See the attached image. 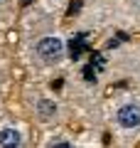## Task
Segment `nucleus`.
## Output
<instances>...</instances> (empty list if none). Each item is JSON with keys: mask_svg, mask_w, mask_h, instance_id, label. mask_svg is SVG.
I'll return each mask as SVG.
<instances>
[{"mask_svg": "<svg viewBox=\"0 0 140 148\" xmlns=\"http://www.w3.org/2000/svg\"><path fill=\"white\" fill-rule=\"evenodd\" d=\"M7 5V0H0V10H3V8H5Z\"/></svg>", "mask_w": 140, "mask_h": 148, "instance_id": "6", "label": "nucleus"}, {"mask_svg": "<svg viewBox=\"0 0 140 148\" xmlns=\"http://www.w3.org/2000/svg\"><path fill=\"white\" fill-rule=\"evenodd\" d=\"M35 57L42 64H59L67 57V40L59 32H44L35 40Z\"/></svg>", "mask_w": 140, "mask_h": 148, "instance_id": "1", "label": "nucleus"}, {"mask_svg": "<svg viewBox=\"0 0 140 148\" xmlns=\"http://www.w3.org/2000/svg\"><path fill=\"white\" fill-rule=\"evenodd\" d=\"M32 114H35L37 123L54 126L62 119V104L52 94H35V99H32Z\"/></svg>", "mask_w": 140, "mask_h": 148, "instance_id": "3", "label": "nucleus"}, {"mask_svg": "<svg viewBox=\"0 0 140 148\" xmlns=\"http://www.w3.org/2000/svg\"><path fill=\"white\" fill-rule=\"evenodd\" d=\"M27 143L25 131L15 123H0V148H22Z\"/></svg>", "mask_w": 140, "mask_h": 148, "instance_id": "4", "label": "nucleus"}, {"mask_svg": "<svg viewBox=\"0 0 140 148\" xmlns=\"http://www.w3.org/2000/svg\"><path fill=\"white\" fill-rule=\"evenodd\" d=\"M44 146H49V148H52V146H67V148H71L74 143L69 141V138H49V141H47Z\"/></svg>", "mask_w": 140, "mask_h": 148, "instance_id": "5", "label": "nucleus"}, {"mask_svg": "<svg viewBox=\"0 0 140 148\" xmlns=\"http://www.w3.org/2000/svg\"><path fill=\"white\" fill-rule=\"evenodd\" d=\"M113 123L118 131H138L140 128V101L128 96V99H120L113 106Z\"/></svg>", "mask_w": 140, "mask_h": 148, "instance_id": "2", "label": "nucleus"}]
</instances>
